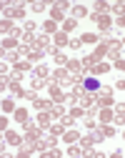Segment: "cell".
<instances>
[{"instance_id":"6da1fadb","label":"cell","mask_w":125,"mask_h":158,"mask_svg":"<svg viewBox=\"0 0 125 158\" xmlns=\"http://www.w3.org/2000/svg\"><path fill=\"white\" fill-rule=\"evenodd\" d=\"M55 133H45L38 138V151H45V148H55Z\"/></svg>"},{"instance_id":"7a4b0ae2","label":"cell","mask_w":125,"mask_h":158,"mask_svg":"<svg viewBox=\"0 0 125 158\" xmlns=\"http://www.w3.org/2000/svg\"><path fill=\"white\" fill-rule=\"evenodd\" d=\"M110 101H113V90L110 88H100L98 90V106L105 108V106H110Z\"/></svg>"},{"instance_id":"3957f363","label":"cell","mask_w":125,"mask_h":158,"mask_svg":"<svg viewBox=\"0 0 125 158\" xmlns=\"http://www.w3.org/2000/svg\"><path fill=\"white\" fill-rule=\"evenodd\" d=\"M35 45L43 50V53H55V45L50 43V38H48V35H40L38 40H35Z\"/></svg>"},{"instance_id":"277c9868","label":"cell","mask_w":125,"mask_h":158,"mask_svg":"<svg viewBox=\"0 0 125 158\" xmlns=\"http://www.w3.org/2000/svg\"><path fill=\"white\" fill-rule=\"evenodd\" d=\"M103 45H105V53L110 55V58H115V60H118V55H120V43L118 40H105V43H103Z\"/></svg>"},{"instance_id":"5b68a950","label":"cell","mask_w":125,"mask_h":158,"mask_svg":"<svg viewBox=\"0 0 125 158\" xmlns=\"http://www.w3.org/2000/svg\"><path fill=\"white\" fill-rule=\"evenodd\" d=\"M68 8H70V5L65 3V0H62V3H58V5L53 8V20H62V13H65Z\"/></svg>"},{"instance_id":"8992f818","label":"cell","mask_w":125,"mask_h":158,"mask_svg":"<svg viewBox=\"0 0 125 158\" xmlns=\"http://www.w3.org/2000/svg\"><path fill=\"white\" fill-rule=\"evenodd\" d=\"M68 68L73 73V78H78V81H83V63H75V60H68Z\"/></svg>"},{"instance_id":"52a82bcc","label":"cell","mask_w":125,"mask_h":158,"mask_svg":"<svg viewBox=\"0 0 125 158\" xmlns=\"http://www.w3.org/2000/svg\"><path fill=\"white\" fill-rule=\"evenodd\" d=\"M38 123H40V128H50V123H53V115H50L48 110H40V115H38Z\"/></svg>"},{"instance_id":"ba28073f","label":"cell","mask_w":125,"mask_h":158,"mask_svg":"<svg viewBox=\"0 0 125 158\" xmlns=\"http://www.w3.org/2000/svg\"><path fill=\"white\" fill-rule=\"evenodd\" d=\"M83 85H85V90H100V83L95 81L93 75H88V78H83Z\"/></svg>"},{"instance_id":"9c48e42d","label":"cell","mask_w":125,"mask_h":158,"mask_svg":"<svg viewBox=\"0 0 125 158\" xmlns=\"http://www.w3.org/2000/svg\"><path fill=\"white\" fill-rule=\"evenodd\" d=\"M93 15H95V13H93ZM95 23L100 25L103 33H108V30H110V18H108V15H98V20H95Z\"/></svg>"},{"instance_id":"30bf717a","label":"cell","mask_w":125,"mask_h":158,"mask_svg":"<svg viewBox=\"0 0 125 158\" xmlns=\"http://www.w3.org/2000/svg\"><path fill=\"white\" fill-rule=\"evenodd\" d=\"M53 78H55V81H58V83H62V85H65V83L70 81V78H73V75H68L65 70H62V68H60V70H55V75H53Z\"/></svg>"},{"instance_id":"8fae6325","label":"cell","mask_w":125,"mask_h":158,"mask_svg":"<svg viewBox=\"0 0 125 158\" xmlns=\"http://www.w3.org/2000/svg\"><path fill=\"white\" fill-rule=\"evenodd\" d=\"M15 121L25 126V123L30 121V118H28V110H25V108H18V110H15Z\"/></svg>"},{"instance_id":"7c38bea8","label":"cell","mask_w":125,"mask_h":158,"mask_svg":"<svg viewBox=\"0 0 125 158\" xmlns=\"http://www.w3.org/2000/svg\"><path fill=\"white\" fill-rule=\"evenodd\" d=\"M25 70H30V63H28V60H18V63H15V73H18V75H23Z\"/></svg>"},{"instance_id":"4fadbf2b","label":"cell","mask_w":125,"mask_h":158,"mask_svg":"<svg viewBox=\"0 0 125 158\" xmlns=\"http://www.w3.org/2000/svg\"><path fill=\"white\" fill-rule=\"evenodd\" d=\"M90 70H93V73H98V75H100V73H108V70H110V65H108V63H100V60H98V63H95V65H93V68H90Z\"/></svg>"},{"instance_id":"5bb4252c","label":"cell","mask_w":125,"mask_h":158,"mask_svg":"<svg viewBox=\"0 0 125 158\" xmlns=\"http://www.w3.org/2000/svg\"><path fill=\"white\" fill-rule=\"evenodd\" d=\"M5 138H8V143H13V146H20V143H23V141H20V135H18V133H13V131H8V133H5Z\"/></svg>"},{"instance_id":"9a60e30c","label":"cell","mask_w":125,"mask_h":158,"mask_svg":"<svg viewBox=\"0 0 125 158\" xmlns=\"http://www.w3.org/2000/svg\"><path fill=\"white\" fill-rule=\"evenodd\" d=\"M80 40H83V45H90V43L98 40V35H93V33H83V35H80Z\"/></svg>"},{"instance_id":"2e32d148","label":"cell","mask_w":125,"mask_h":158,"mask_svg":"<svg viewBox=\"0 0 125 158\" xmlns=\"http://www.w3.org/2000/svg\"><path fill=\"white\" fill-rule=\"evenodd\" d=\"M50 110H53V115L58 118V121H60V118H62V115H65V108H62L60 103H53V108H50Z\"/></svg>"},{"instance_id":"e0dca14e","label":"cell","mask_w":125,"mask_h":158,"mask_svg":"<svg viewBox=\"0 0 125 158\" xmlns=\"http://www.w3.org/2000/svg\"><path fill=\"white\" fill-rule=\"evenodd\" d=\"M100 121H103V123H110V121H113V110H110V108H103V110H100Z\"/></svg>"},{"instance_id":"ac0fdd59","label":"cell","mask_w":125,"mask_h":158,"mask_svg":"<svg viewBox=\"0 0 125 158\" xmlns=\"http://www.w3.org/2000/svg\"><path fill=\"white\" fill-rule=\"evenodd\" d=\"M73 15H75V18H85V15H88V8H85V5H75V8H73Z\"/></svg>"},{"instance_id":"d6986e66","label":"cell","mask_w":125,"mask_h":158,"mask_svg":"<svg viewBox=\"0 0 125 158\" xmlns=\"http://www.w3.org/2000/svg\"><path fill=\"white\" fill-rule=\"evenodd\" d=\"M13 15V18H23V8H5V18Z\"/></svg>"},{"instance_id":"ffe728a7","label":"cell","mask_w":125,"mask_h":158,"mask_svg":"<svg viewBox=\"0 0 125 158\" xmlns=\"http://www.w3.org/2000/svg\"><path fill=\"white\" fill-rule=\"evenodd\" d=\"M3 110H5V113H15L18 108H15V103L10 101V98H5V101H3Z\"/></svg>"},{"instance_id":"44dd1931","label":"cell","mask_w":125,"mask_h":158,"mask_svg":"<svg viewBox=\"0 0 125 158\" xmlns=\"http://www.w3.org/2000/svg\"><path fill=\"white\" fill-rule=\"evenodd\" d=\"M35 106H38L40 110H50V108H53V103H50V101H43V98H38Z\"/></svg>"},{"instance_id":"7402d4cb","label":"cell","mask_w":125,"mask_h":158,"mask_svg":"<svg viewBox=\"0 0 125 158\" xmlns=\"http://www.w3.org/2000/svg\"><path fill=\"white\" fill-rule=\"evenodd\" d=\"M48 75H50V70H48L45 65H38V68H35V78H48Z\"/></svg>"},{"instance_id":"603a6c76","label":"cell","mask_w":125,"mask_h":158,"mask_svg":"<svg viewBox=\"0 0 125 158\" xmlns=\"http://www.w3.org/2000/svg\"><path fill=\"white\" fill-rule=\"evenodd\" d=\"M75 141H80V135H78L75 131H68V133H65V143H75Z\"/></svg>"},{"instance_id":"cb8c5ba5","label":"cell","mask_w":125,"mask_h":158,"mask_svg":"<svg viewBox=\"0 0 125 158\" xmlns=\"http://www.w3.org/2000/svg\"><path fill=\"white\" fill-rule=\"evenodd\" d=\"M70 115H73V118H85V110H83L80 106H75V108L70 110Z\"/></svg>"},{"instance_id":"d4e9b609","label":"cell","mask_w":125,"mask_h":158,"mask_svg":"<svg viewBox=\"0 0 125 158\" xmlns=\"http://www.w3.org/2000/svg\"><path fill=\"white\" fill-rule=\"evenodd\" d=\"M113 13H118V18H123V15H125V5H123V3H115V5H113Z\"/></svg>"},{"instance_id":"484cf974","label":"cell","mask_w":125,"mask_h":158,"mask_svg":"<svg viewBox=\"0 0 125 158\" xmlns=\"http://www.w3.org/2000/svg\"><path fill=\"white\" fill-rule=\"evenodd\" d=\"M55 43H58V45H65V43H68V35H65V33H58V35H55Z\"/></svg>"},{"instance_id":"4316f807","label":"cell","mask_w":125,"mask_h":158,"mask_svg":"<svg viewBox=\"0 0 125 158\" xmlns=\"http://www.w3.org/2000/svg\"><path fill=\"white\" fill-rule=\"evenodd\" d=\"M55 60H58L60 65H68V58H65V55H62L60 50H55Z\"/></svg>"},{"instance_id":"83f0119b","label":"cell","mask_w":125,"mask_h":158,"mask_svg":"<svg viewBox=\"0 0 125 158\" xmlns=\"http://www.w3.org/2000/svg\"><path fill=\"white\" fill-rule=\"evenodd\" d=\"M75 25H78L75 20H65V23H62V33H68V30H73Z\"/></svg>"},{"instance_id":"f1b7e54d","label":"cell","mask_w":125,"mask_h":158,"mask_svg":"<svg viewBox=\"0 0 125 158\" xmlns=\"http://www.w3.org/2000/svg\"><path fill=\"white\" fill-rule=\"evenodd\" d=\"M62 128H65V126H62V121H60V123H50V133H60Z\"/></svg>"},{"instance_id":"f546056e","label":"cell","mask_w":125,"mask_h":158,"mask_svg":"<svg viewBox=\"0 0 125 158\" xmlns=\"http://www.w3.org/2000/svg\"><path fill=\"white\" fill-rule=\"evenodd\" d=\"M45 33H55V20H48L45 23Z\"/></svg>"},{"instance_id":"4dcf8cb0","label":"cell","mask_w":125,"mask_h":158,"mask_svg":"<svg viewBox=\"0 0 125 158\" xmlns=\"http://www.w3.org/2000/svg\"><path fill=\"white\" fill-rule=\"evenodd\" d=\"M115 115H125V103H118L115 106Z\"/></svg>"},{"instance_id":"1f68e13d","label":"cell","mask_w":125,"mask_h":158,"mask_svg":"<svg viewBox=\"0 0 125 158\" xmlns=\"http://www.w3.org/2000/svg\"><path fill=\"white\" fill-rule=\"evenodd\" d=\"M45 85V81H43V78H38V81H33V90H38V88H43Z\"/></svg>"},{"instance_id":"d6a6232c","label":"cell","mask_w":125,"mask_h":158,"mask_svg":"<svg viewBox=\"0 0 125 158\" xmlns=\"http://www.w3.org/2000/svg\"><path fill=\"white\" fill-rule=\"evenodd\" d=\"M33 10H35V13H43V10H45V3H33Z\"/></svg>"},{"instance_id":"836d02e7","label":"cell","mask_w":125,"mask_h":158,"mask_svg":"<svg viewBox=\"0 0 125 158\" xmlns=\"http://www.w3.org/2000/svg\"><path fill=\"white\" fill-rule=\"evenodd\" d=\"M68 45H70V48H75V50H78V48H83V40H80V38H78V40H70V43H68Z\"/></svg>"},{"instance_id":"e575fe53","label":"cell","mask_w":125,"mask_h":158,"mask_svg":"<svg viewBox=\"0 0 125 158\" xmlns=\"http://www.w3.org/2000/svg\"><path fill=\"white\" fill-rule=\"evenodd\" d=\"M68 153H70V156H83V148H78V146H73V148H70Z\"/></svg>"},{"instance_id":"d590c367","label":"cell","mask_w":125,"mask_h":158,"mask_svg":"<svg viewBox=\"0 0 125 158\" xmlns=\"http://www.w3.org/2000/svg\"><path fill=\"white\" fill-rule=\"evenodd\" d=\"M115 65H118L120 70H125V58H118V63H115Z\"/></svg>"},{"instance_id":"8d00e7d4","label":"cell","mask_w":125,"mask_h":158,"mask_svg":"<svg viewBox=\"0 0 125 158\" xmlns=\"http://www.w3.org/2000/svg\"><path fill=\"white\" fill-rule=\"evenodd\" d=\"M118 25H120V28H125V15H123V18H118Z\"/></svg>"},{"instance_id":"74e56055","label":"cell","mask_w":125,"mask_h":158,"mask_svg":"<svg viewBox=\"0 0 125 158\" xmlns=\"http://www.w3.org/2000/svg\"><path fill=\"white\" fill-rule=\"evenodd\" d=\"M118 88H120V90H125V81H118Z\"/></svg>"}]
</instances>
